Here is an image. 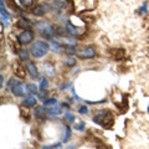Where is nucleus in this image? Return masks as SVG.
Listing matches in <instances>:
<instances>
[{"label":"nucleus","instance_id":"obj_1","mask_svg":"<svg viewBox=\"0 0 149 149\" xmlns=\"http://www.w3.org/2000/svg\"><path fill=\"white\" fill-rule=\"evenodd\" d=\"M93 122L96 124L101 125V127H104V128H111L114 123V118H113V114L109 109H100L96 112L95 117L92 118Z\"/></svg>","mask_w":149,"mask_h":149},{"label":"nucleus","instance_id":"obj_2","mask_svg":"<svg viewBox=\"0 0 149 149\" xmlns=\"http://www.w3.org/2000/svg\"><path fill=\"white\" fill-rule=\"evenodd\" d=\"M49 50H50V45L46 42V41L39 40V41H35V42L32 44L31 49H30V52L34 57L40 58V57H42V56H45L46 54H47Z\"/></svg>","mask_w":149,"mask_h":149},{"label":"nucleus","instance_id":"obj_3","mask_svg":"<svg viewBox=\"0 0 149 149\" xmlns=\"http://www.w3.org/2000/svg\"><path fill=\"white\" fill-rule=\"evenodd\" d=\"M35 27H36V30L39 31V34L42 37H46V39H51V37L55 35V29L49 22L39 21L35 24Z\"/></svg>","mask_w":149,"mask_h":149},{"label":"nucleus","instance_id":"obj_4","mask_svg":"<svg viewBox=\"0 0 149 149\" xmlns=\"http://www.w3.org/2000/svg\"><path fill=\"white\" fill-rule=\"evenodd\" d=\"M10 90H11V92H13L16 97H24V96L27 97V95L30 93L27 85H25V83H21V82H17L15 86H13V87L10 88Z\"/></svg>","mask_w":149,"mask_h":149},{"label":"nucleus","instance_id":"obj_5","mask_svg":"<svg viewBox=\"0 0 149 149\" xmlns=\"http://www.w3.org/2000/svg\"><path fill=\"white\" fill-rule=\"evenodd\" d=\"M76 55L81 58H93L96 56V49L93 46H86L76 51Z\"/></svg>","mask_w":149,"mask_h":149},{"label":"nucleus","instance_id":"obj_6","mask_svg":"<svg viewBox=\"0 0 149 149\" xmlns=\"http://www.w3.org/2000/svg\"><path fill=\"white\" fill-rule=\"evenodd\" d=\"M17 40L21 45L30 44V42H32V40H34V32H32L31 30H24L20 35L17 36Z\"/></svg>","mask_w":149,"mask_h":149},{"label":"nucleus","instance_id":"obj_7","mask_svg":"<svg viewBox=\"0 0 149 149\" xmlns=\"http://www.w3.org/2000/svg\"><path fill=\"white\" fill-rule=\"evenodd\" d=\"M50 9H51V6L49 5V4H46V3L40 4V5H37V6H35L34 9H32V14L36 15V16H42L46 13L50 11Z\"/></svg>","mask_w":149,"mask_h":149},{"label":"nucleus","instance_id":"obj_8","mask_svg":"<svg viewBox=\"0 0 149 149\" xmlns=\"http://www.w3.org/2000/svg\"><path fill=\"white\" fill-rule=\"evenodd\" d=\"M0 3H1V6H0V14H1V22L4 26H8L9 25V20H10V15H9V13L5 10V8H4V0H0Z\"/></svg>","mask_w":149,"mask_h":149},{"label":"nucleus","instance_id":"obj_9","mask_svg":"<svg viewBox=\"0 0 149 149\" xmlns=\"http://www.w3.org/2000/svg\"><path fill=\"white\" fill-rule=\"evenodd\" d=\"M52 4H54V8H55L56 11L66 10L67 6H68L67 0H52Z\"/></svg>","mask_w":149,"mask_h":149},{"label":"nucleus","instance_id":"obj_10","mask_svg":"<svg viewBox=\"0 0 149 149\" xmlns=\"http://www.w3.org/2000/svg\"><path fill=\"white\" fill-rule=\"evenodd\" d=\"M109 54L112 56V58L114 60H122L125 56V51L123 49H112L109 51Z\"/></svg>","mask_w":149,"mask_h":149},{"label":"nucleus","instance_id":"obj_11","mask_svg":"<svg viewBox=\"0 0 149 149\" xmlns=\"http://www.w3.org/2000/svg\"><path fill=\"white\" fill-rule=\"evenodd\" d=\"M26 70H27V72H29V74L32 78H37V77H39V70H37V67L35 66V63L27 62Z\"/></svg>","mask_w":149,"mask_h":149},{"label":"nucleus","instance_id":"obj_12","mask_svg":"<svg viewBox=\"0 0 149 149\" xmlns=\"http://www.w3.org/2000/svg\"><path fill=\"white\" fill-rule=\"evenodd\" d=\"M47 113L49 112H47V109H45V107H36L34 111V116L37 119H44Z\"/></svg>","mask_w":149,"mask_h":149},{"label":"nucleus","instance_id":"obj_13","mask_svg":"<svg viewBox=\"0 0 149 149\" xmlns=\"http://www.w3.org/2000/svg\"><path fill=\"white\" fill-rule=\"evenodd\" d=\"M14 71H15V74H17L19 78H25V68L22 65H20L19 62L15 63V66H14Z\"/></svg>","mask_w":149,"mask_h":149},{"label":"nucleus","instance_id":"obj_14","mask_svg":"<svg viewBox=\"0 0 149 149\" xmlns=\"http://www.w3.org/2000/svg\"><path fill=\"white\" fill-rule=\"evenodd\" d=\"M36 103H37V100H36L35 96H27L26 98L22 101L21 104L24 106V107H34Z\"/></svg>","mask_w":149,"mask_h":149},{"label":"nucleus","instance_id":"obj_15","mask_svg":"<svg viewBox=\"0 0 149 149\" xmlns=\"http://www.w3.org/2000/svg\"><path fill=\"white\" fill-rule=\"evenodd\" d=\"M47 112H49V114H51V116L60 114V113H61V104L56 103V104H52V106H49Z\"/></svg>","mask_w":149,"mask_h":149},{"label":"nucleus","instance_id":"obj_16","mask_svg":"<svg viewBox=\"0 0 149 149\" xmlns=\"http://www.w3.org/2000/svg\"><path fill=\"white\" fill-rule=\"evenodd\" d=\"M65 30H66L67 34H68V35H71V36H76V35L78 34V32H77V29L74 27V25H72L70 21L66 22V29H65Z\"/></svg>","mask_w":149,"mask_h":149},{"label":"nucleus","instance_id":"obj_17","mask_svg":"<svg viewBox=\"0 0 149 149\" xmlns=\"http://www.w3.org/2000/svg\"><path fill=\"white\" fill-rule=\"evenodd\" d=\"M17 26L27 30V29H29V27L31 26V22L27 20V19H25V17H20V19L17 20Z\"/></svg>","mask_w":149,"mask_h":149},{"label":"nucleus","instance_id":"obj_18","mask_svg":"<svg viewBox=\"0 0 149 149\" xmlns=\"http://www.w3.org/2000/svg\"><path fill=\"white\" fill-rule=\"evenodd\" d=\"M44 71H45V73L47 74V76H50V77L55 76V67L52 66V65H50V63H44Z\"/></svg>","mask_w":149,"mask_h":149},{"label":"nucleus","instance_id":"obj_19","mask_svg":"<svg viewBox=\"0 0 149 149\" xmlns=\"http://www.w3.org/2000/svg\"><path fill=\"white\" fill-rule=\"evenodd\" d=\"M19 57H20L21 61H29L30 55H29V52H27L26 50H21L20 52H19Z\"/></svg>","mask_w":149,"mask_h":149},{"label":"nucleus","instance_id":"obj_20","mask_svg":"<svg viewBox=\"0 0 149 149\" xmlns=\"http://www.w3.org/2000/svg\"><path fill=\"white\" fill-rule=\"evenodd\" d=\"M63 63L67 65V66H74V65H76V58L74 57H66V58H63Z\"/></svg>","mask_w":149,"mask_h":149},{"label":"nucleus","instance_id":"obj_21","mask_svg":"<svg viewBox=\"0 0 149 149\" xmlns=\"http://www.w3.org/2000/svg\"><path fill=\"white\" fill-rule=\"evenodd\" d=\"M47 87H49V81H47V78L42 77V78H41V81H40V90H41V91H45Z\"/></svg>","mask_w":149,"mask_h":149},{"label":"nucleus","instance_id":"obj_22","mask_svg":"<svg viewBox=\"0 0 149 149\" xmlns=\"http://www.w3.org/2000/svg\"><path fill=\"white\" fill-rule=\"evenodd\" d=\"M20 1V4L22 6H25V8H29V6H31L32 4H34V0H19Z\"/></svg>","mask_w":149,"mask_h":149},{"label":"nucleus","instance_id":"obj_23","mask_svg":"<svg viewBox=\"0 0 149 149\" xmlns=\"http://www.w3.org/2000/svg\"><path fill=\"white\" fill-rule=\"evenodd\" d=\"M65 129H66V136L63 137V142L66 143V142L68 141V139L71 138V129H70L68 125H66V127H65Z\"/></svg>","mask_w":149,"mask_h":149},{"label":"nucleus","instance_id":"obj_24","mask_svg":"<svg viewBox=\"0 0 149 149\" xmlns=\"http://www.w3.org/2000/svg\"><path fill=\"white\" fill-rule=\"evenodd\" d=\"M56 103H57V101H56V98H49V100L44 101V104H45V107L52 106V104H56Z\"/></svg>","mask_w":149,"mask_h":149},{"label":"nucleus","instance_id":"obj_25","mask_svg":"<svg viewBox=\"0 0 149 149\" xmlns=\"http://www.w3.org/2000/svg\"><path fill=\"white\" fill-rule=\"evenodd\" d=\"M27 87H29V91H30L31 93H34V95H36L37 90H39V88H37V86L34 85V83H29V85H27Z\"/></svg>","mask_w":149,"mask_h":149},{"label":"nucleus","instance_id":"obj_26","mask_svg":"<svg viewBox=\"0 0 149 149\" xmlns=\"http://www.w3.org/2000/svg\"><path fill=\"white\" fill-rule=\"evenodd\" d=\"M65 118H66L68 122H71V123L74 122V116H72L71 113H68V112H67V113H65Z\"/></svg>","mask_w":149,"mask_h":149},{"label":"nucleus","instance_id":"obj_27","mask_svg":"<svg viewBox=\"0 0 149 149\" xmlns=\"http://www.w3.org/2000/svg\"><path fill=\"white\" fill-rule=\"evenodd\" d=\"M21 114H22V118H25L26 120H29V111H27V109H25V112H24V108H22V107H21Z\"/></svg>","mask_w":149,"mask_h":149},{"label":"nucleus","instance_id":"obj_28","mask_svg":"<svg viewBox=\"0 0 149 149\" xmlns=\"http://www.w3.org/2000/svg\"><path fill=\"white\" fill-rule=\"evenodd\" d=\"M78 113H81V114H86V113H88V108H87V106L83 104L82 107H80V109H78Z\"/></svg>","mask_w":149,"mask_h":149},{"label":"nucleus","instance_id":"obj_29","mask_svg":"<svg viewBox=\"0 0 149 149\" xmlns=\"http://www.w3.org/2000/svg\"><path fill=\"white\" fill-rule=\"evenodd\" d=\"M74 128L77 130H85V122H80L78 125H74Z\"/></svg>","mask_w":149,"mask_h":149},{"label":"nucleus","instance_id":"obj_30","mask_svg":"<svg viewBox=\"0 0 149 149\" xmlns=\"http://www.w3.org/2000/svg\"><path fill=\"white\" fill-rule=\"evenodd\" d=\"M60 147V144L57 143L56 146H45V147H42V149H55V148H58Z\"/></svg>","mask_w":149,"mask_h":149},{"label":"nucleus","instance_id":"obj_31","mask_svg":"<svg viewBox=\"0 0 149 149\" xmlns=\"http://www.w3.org/2000/svg\"><path fill=\"white\" fill-rule=\"evenodd\" d=\"M0 80H1V86H4V77L0 76Z\"/></svg>","mask_w":149,"mask_h":149},{"label":"nucleus","instance_id":"obj_32","mask_svg":"<svg viewBox=\"0 0 149 149\" xmlns=\"http://www.w3.org/2000/svg\"><path fill=\"white\" fill-rule=\"evenodd\" d=\"M148 113H149V108H148Z\"/></svg>","mask_w":149,"mask_h":149}]
</instances>
